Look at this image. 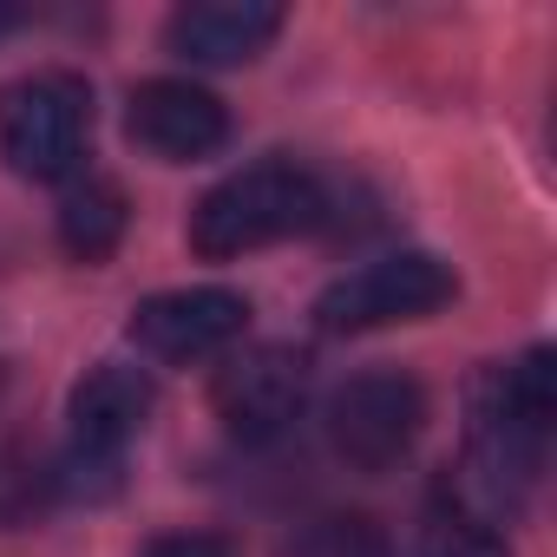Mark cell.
<instances>
[{"label": "cell", "mask_w": 557, "mask_h": 557, "mask_svg": "<svg viewBox=\"0 0 557 557\" xmlns=\"http://www.w3.org/2000/svg\"><path fill=\"white\" fill-rule=\"evenodd\" d=\"M550 420H557L550 348H524L518 361L485 368L466 400V453L453 459V472L440 485L446 511L505 537V524H518V511L537 492Z\"/></svg>", "instance_id": "6da1fadb"}, {"label": "cell", "mask_w": 557, "mask_h": 557, "mask_svg": "<svg viewBox=\"0 0 557 557\" xmlns=\"http://www.w3.org/2000/svg\"><path fill=\"white\" fill-rule=\"evenodd\" d=\"M322 216H329V197L309 164L262 158V164L230 171L216 190H203V203L190 210V249L210 262H230V256L269 249L283 236H302Z\"/></svg>", "instance_id": "7a4b0ae2"}, {"label": "cell", "mask_w": 557, "mask_h": 557, "mask_svg": "<svg viewBox=\"0 0 557 557\" xmlns=\"http://www.w3.org/2000/svg\"><path fill=\"white\" fill-rule=\"evenodd\" d=\"M145 420H151V374L132 361H99L73 387V440L53 459V485L66 498H112Z\"/></svg>", "instance_id": "3957f363"}, {"label": "cell", "mask_w": 557, "mask_h": 557, "mask_svg": "<svg viewBox=\"0 0 557 557\" xmlns=\"http://www.w3.org/2000/svg\"><path fill=\"white\" fill-rule=\"evenodd\" d=\"M92 138V92L79 73H27L0 92V158L34 184L79 177Z\"/></svg>", "instance_id": "277c9868"}, {"label": "cell", "mask_w": 557, "mask_h": 557, "mask_svg": "<svg viewBox=\"0 0 557 557\" xmlns=\"http://www.w3.org/2000/svg\"><path fill=\"white\" fill-rule=\"evenodd\" d=\"M453 269L426 249H394V256H374L315 296V322L329 335H361V329H387V322H420L433 309L453 302Z\"/></svg>", "instance_id": "5b68a950"}, {"label": "cell", "mask_w": 557, "mask_h": 557, "mask_svg": "<svg viewBox=\"0 0 557 557\" xmlns=\"http://www.w3.org/2000/svg\"><path fill=\"white\" fill-rule=\"evenodd\" d=\"M420 426H426V394L400 368H368V374L342 381L335 400H329V446L355 472L400 466L413 453Z\"/></svg>", "instance_id": "8992f818"}, {"label": "cell", "mask_w": 557, "mask_h": 557, "mask_svg": "<svg viewBox=\"0 0 557 557\" xmlns=\"http://www.w3.org/2000/svg\"><path fill=\"white\" fill-rule=\"evenodd\" d=\"M309 400V355L296 348H243L216 368V387H210V407L216 420L236 433V440H275L289 433V420L302 413Z\"/></svg>", "instance_id": "52a82bcc"}, {"label": "cell", "mask_w": 557, "mask_h": 557, "mask_svg": "<svg viewBox=\"0 0 557 557\" xmlns=\"http://www.w3.org/2000/svg\"><path fill=\"white\" fill-rule=\"evenodd\" d=\"M249 329V302L236 289H164L132 309V342L151 361H210L230 355Z\"/></svg>", "instance_id": "ba28073f"}, {"label": "cell", "mask_w": 557, "mask_h": 557, "mask_svg": "<svg viewBox=\"0 0 557 557\" xmlns=\"http://www.w3.org/2000/svg\"><path fill=\"white\" fill-rule=\"evenodd\" d=\"M125 132L138 151H151L164 164H197V158L223 151L230 112L216 92H203L190 79H145L125 106Z\"/></svg>", "instance_id": "9c48e42d"}, {"label": "cell", "mask_w": 557, "mask_h": 557, "mask_svg": "<svg viewBox=\"0 0 557 557\" xmlns=\"http://www.w3.org/2000/svg\"><path fill=\"white\" fill-rule=\"evenodd\" d=\"M275 34H283V8H269V0H190L164 27L171 53L197 66H243Z\"/></svg>", "instance_id": "30bf717a"}, {"label": "cell", "mask_w": 557, "mask_h": 557, "mask_svg": "<svg viewBox=\"0 0 557 557\" xmlns=\"http://www.w3.org/2000/svg\"><path fill=\"white\" fill-rule=\"evenodd\" d=\"M132 210H125V190L112 177H79L60 203V243L79 256V262H106L125 236Z\"/></svg>", "instance_id": "8fae6325"}, {"label": "cell", "mask_w": 557, "mask_h": 557, "mask_svg": "<svg viewBox=\"0 0 557 557\" xmlns=\"http://www.w3.org/2000/svg\"><path fill=\"white\" fill-rule=\"evenodd\" d=\"M275 557H394L387 550V531L361 511H329V518H309Z\"/></svg>", "instance_id": "7c38bea8"}, {"label": "cell", "mask_w": 557, "mask_h": 557, "mask_svg": "<svg viewBox=\"0 0 557 557\" xmlns=\"http://www.w3.org/2000/svg\"><path fill=\"white\" fill-rule=\"evenodd\" d=\"M47 498H60L53 466L27 446H0V524H27L34 511H47Z\"/></svg>", "instance_id": "4fadbf2b"}, {"label": "cell", "mask_w": 557, "mask_h": 557, "mask_svg": "<svg viewBox=\"0 0 557 557\" xmlns=\"http://www.w3.org/2000/svg\"><path fill=\"white\" fill-rule=\"evenodd\" d=\"M413 557H505V537L498 531H479L453 511H433L413 537Z\"/></svg>", "instance_id": "5bb4252c"}, {"label": "cell", "mask_w": 557, "mask_h": 557, "mask_svg": "<svg viewBox=\"0 0 557 557\" xmlns=\"http://www.w3.org/2000/svg\"><path fill=\"white\" fill-rule=\"evenodd\" d=\"M145 557H230V544L210 531H171V537L145 544Z\"/></svg>", "instance_id": "9a60e30c"}, {"label": "cell", "mask_w": 557, "mask_h": 557, "mask_svg": "<svg viewBox=\"0 0 557 557\" xmlns=\"http://www.w3.org/2000/svg\"><path fill=\"white\" fill-rule=\"evenodd\" d=\"M14 21H21V14L8 8V0H0V40H8V34H14Z\"/></svg>", "instance_id": "2e32d148"}, {"label": "cell", "mask_w": 557, "mask_h": 557, "mask_svg": "<svg viewBox=\"0 0 557 557\" xmlns=\"http://www.w3.org/2000/svg\"><path fill=\"white\" fill-rule=\"evenodd\" d=\"M0 381H8V374H0Z\"/></svg>", "instance_id": "e0dca14e"}]
</instances>
